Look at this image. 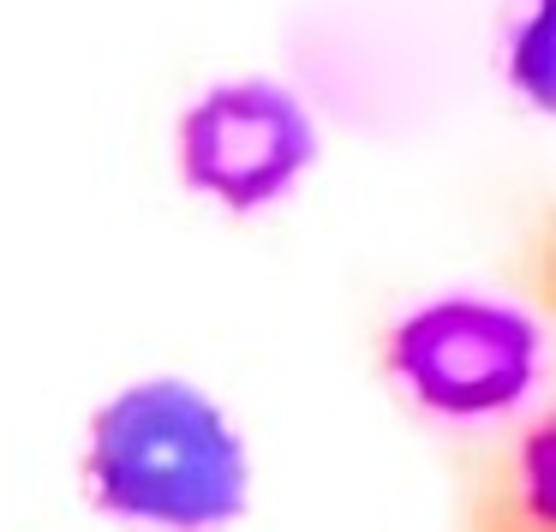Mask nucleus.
Instances as JSON below:
<instances>
[{
	"label": "nucleus",
	"instance_id": "obj_1",
	"mask_svg": "<svg viewBox=\"0 0 556 532\" xmlns=\"http://www.w3.org/2000/svg\"><path fill=\"white\" fill-rule=\"evenodd\" d=\"M90 491L121 520L210 532L245 515V443L204 389L180 377L132 383L90 419Z\"/></svg>",
	"mask_w": 556,
	"mask_h": 532
},
{
	"label": "nucleus",
	"instance_id": "obj_2",
	"mask_svg": "<svg viewBox=\"0 0 556 532\" xmlns=\"http://www.w3.org/2000/svg\"><path fill=\"white\" fill-rule=\"evenodd\" d=\"M389 371L443 419H491L515 407L539 371V324L496 300H437L401 317Z\"/></svg>",
	"mask_w": 556,
	"mask_h": 532
},
{
	"label": "nucleus",
	"instance_id": "obj_3",
	"mask_svg": "<svg viewBox=\"0 0 556 532\" xmlns=\"http://www.w3.org/2000/svg\"><path fill=\"white\" fill-rule=\"evenodd\" d=\"M317 156L305 102L288 85H222L180 114V180L233 216L276 204Z\"/></svg>",
	"mask_w": 556,
	"mask_h": 532
},
{
	"label": "nucleus",
	"instance_id": "obj_4",
	"mask_svg": "<svg viewBox=\"0 0 556 532\" xmlns=\"http://www.w3.org/2000/svg\"><path fill=\"white\" fill-rule=\"evenodd\" d=\"M544 49H551V18H544V0H539V13H532V42H527V85L532 97H551V78H544Z\"/></svg>",
	"mask_w": 556,
	"mask_h": 532
}]
</instances>
